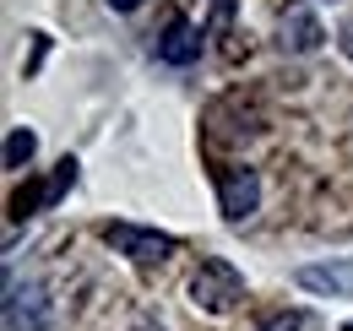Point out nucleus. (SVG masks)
I'll return each mask as SVG.
<instances>
[{"mask_svg": "<svg viewBox=\"0 0 353 331\" xmlns=\"http://www.w3.org/2000/svg\"><path fill=\"white\" fill-rule=\"evenodd\" d=\"M294 283H299L305 293H321V299H353V255L299 266V272H294Z\"/></svg>", "mask_w": 353, "mask_h": 331, "instance_id": "423d86ee", "label": "nucleus"}, {"mask_svg": "<svg viewBox=\"0 0 353 331\" xmlns=\"http://www.w3.org/2000/svg\"><path fill=\"white\" fill-rule=\"evenodd\" d=\"M33 152H39V136L28 130V125H11V136H6V168L17 174V168L33 163Z\"/></svg>", "mask_w": 353, "mask_h": 331, "instance_id": "6e6552de", "label": "nucleus"}, {"mask_svg": "<svg viewBox=\"0 0 353 331\" xmlns=\"http://www.w3.org/2000/svg\"><path fill=\"white\" fill-rule=\"evenodd\" d=\"M103 6H109V11H136L141 0H103Z\"/></svg>", "mask_w": 353, "mask_h": 331, "instance_id": "9b49d317", "label": "nucleus"}, {"mask_svg": "<svg viewBox=\"0 0 353 331\" xmlns=\"http://www.w3.org/2000/svg\"><path fill=\"white\" fill-rule=\"evenodd\" d=\"M305 326H310L305 315H272V321H266L261 331H305Z\"/></svg>", "mask_w": 353, "mask_h": 331, "instance_id": "1a4fd4ad", "label": "nucleus"}, {"mask_svg": "<svg viewBox=\"0 0 353 331\" xmlns=\"http://www.w3.org/2000/svg\"><path fill=\"white\" fill-rule=\"evenodd\" d=\"M54 310H49L44 283H11L6 288V331H49Z\"/></svg>", "mask_w": 353, "mask_h": 331, "instance_id": "20e7f679", "label": "nucleus"}, {"mask_svg": "<svg viewBox=\"0 0 353 331\" xmlns=\"http://www.w3.org/2000/svg\"><path fill=\"white\" fill-rule=\"evenodd\" d=\"M228 17H234V0H212V33L228 28Z\"/></svg>", "mask_w": 353, "mask_h": 331, "instance_id": "9d476101", "label": "nucleus"}, {"mask_svg": "<svg viewBox=\"0 0 353 331\" xmlns=\"http://www.w3.org/2000/svg\"><path fill=\"white\" fill-rule=\"evenodd\" d=\"M218 207L228 223H245V217H256V207H261V174L245 163L223 168L218 174Z\"/></svg>", "mask_w": 353, "mask_h": 331, "instance_id": "7ed1b4c3", "label": "nucleus"}, {"mask_svg": "<svg viewBox=\"0 0 353 331\" xmlns=\"http://www.w3.org/2000/svg\"><path fill=\"white\" fill-rule=\"evenodd\" d=\"M245 299V277L228 266V261H201V272L190 277V304L207 310V315H223Z\"/></svg>", "mask_w": 353, "mask_h": 331, "instance_id": "f257e3e1", "label": "nucleus"}, {"mask_svg": "<svg viewBox=\"0 0 353 331\" xmlns=\"http://www.w3.org/2000/svg\"><path fill=\"white\" fill-rule=\"evenodd\" d=\"M277 43H283L288 54H315V49L326 43V28L315 22V11H310L305 0H294V6L277 17Z\"/></svg>", "mask_w": 353, "mask_h": 331, "instance_id": "39448f33", "label": "nucleus"}, {"mask_svg": "<svg viewBox=\"0 0 353 331\" xmlns=\"http://www.w3.org/2000/svg\"><path fill=\"white\" fill-rule=\"evenodd\" d=\"M201 49H207V33H201L190 17H174V22L163 28V39H158V60L185 71V66H196V60H201Z\"/></svg>", "mask_w": 353, "mask_h": 331, "instance_id": "0eeeda50", "label": "nucleus"}, {"mask_svg": "<svg viewBox=\"0 0 353 331\" xmlns=\"http://www.w3.org/2000/svg\"><path fill=\"white\" fill-rule=\"evenodd\" d=\"M98 234H103V245L114 250V255H131L136 266L169 261V255L179 250V239H174V234H158V228H136V223H103Z\"/></svg>", "mask_w": 353, "mask_h": 331, "instance_id": "f03ea898", "label": "nucleus"}]
</instances>
